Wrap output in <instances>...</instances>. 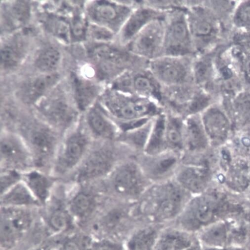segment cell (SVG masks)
<instances>
[{"mask_svg":"<svg viewBox=\"0 0 250 250\" xmlns=\"http://www.w3.org/2000/svg\"><path fill=\"white\" fill-rule=\"evenodd\" d=\"M246 211L243 202L214 185L204 193L192 196L172 224L196 234L218 221L242 216Z\"/></svg>","mask_w":250,"mask_h":250,"instance_id":"cell-1","label":"cell"},{"mask_svg":"<svg viewBox=\"0 0 250 250\" xmlns=\"http://www.w3.org/2000/svg\"><path fill=\"white\" fill-rule=\"evenodd\" d=\"M192 196L174 180L152 184L135 203L136 214L143 223L172 224Z\"/></svg>","mask_w":250,"mask_h":250,"instance_id":"cell-2","label":"cell"},{"mask_svg":"<svg viewBox=\"0 0 250 250\" xmlns=\"http://www.w3.org/2000/svg\"><path fill=\"white\" fill-rule=\"evenodd\" d=\"M98 102L115 121L120 132L140 126L165 111L156 101L109 87Z\"/></svg>","mask_w":250,"mask_h":250,"instance_id":"cell-3","label":"cell"},{"mask_svg":"<svg viewBox=\"0 0 250 250\" xmlns=\"http://www.w3.org/2000/svg\"><path fill=\"white\" fill-rule=\"evenodd\" d=\"M14 131L29 149L34 168L50 172L62 135L33 112L24 114Z\"/></svg>","mask_w":250,"mask_h":250,"instance_id":"cell-4","label":"cell"},{"mask_svg":"<svg viewBox=\"0 0 250 250\" xmlns=\"http://www.w3.org/2000/svg\"><path fill=\"white\" fill-rule=\"evenodd\" d=\"M134 157L131 151L117 142H95L78 169L62 183L69 185L101 183L120 162Z\"/></svg>","mask_w":250,"mask_h":250,"instance_id":"cell-5","label":"cell"},{"mask_svg":"<svg viewBox=\"0 0 250 250\" xmlns=\"http://www.w3.org/2000/svg\"><path fill=\"white\" fill-rule=\"evenodd\" d=\"M101 183L109 198L130 203L138 202L152 185L135 157L120 162Z\"/></svg>","mask_w":250,"mask_h":250,"instance_id":"cell-6","label":"cell"},{"mask_svg":"<svg viewBox=\"0 0 250 250\" xmlns=\"http://www.w3.org/2000/svg\"><path fill=\"white\" fill-rule=\"evenodd\" d=\"M94 143L81 118L76 126L63 135L50 173L60 183L66 181L78 169Z\"/></svg>","mask_w":250,"mask_h":250,"instance_id":"cell-7","label":"cell"},{"mask_svg":"<svg viewBox=\"0 0 250 250\" xmlns=\"http://www.w3.org/2000/svg\"><path fill=\"white\" fill-rule=\"evenodd\" d=\"M135 203L110 199L99 213L97 223L98 238L124 241L140 224L136 215Z\"/></svg>","mask_w":250,"mask_h":250,"instance_id":"cell-8","label":"cell"},{"mask_svg":"<svg viewBox=\"0 0 250 250\" xmlns=\"http://www.w3.org/2000/svg\"><path fill=\"white\" fill-rule=\"evenodd\" d=\"M90 54L100 78L109 84L125 72L147 65L149 62L115 43L98 44L91 50Z\"/></svg>","mask_w":250,"mask_h":250,"instance_id":"cell-9","label":"cell"},{"mask_svg":"<svg viewBox=\"0 0 250 250\" xmlns=\"http://www.w3.org/2000/svg\"><path fill=\"white\" fill-rule=\"evenodd\" d=\"M162 56L196 57L186 8L176 6L166 12Z\"/></svg>","mask_w":250,"mask_h":250,"instance_id":"cell-10","label":"cell"},{"mask_svg":"<svg viewBox=\"0 0 250 250\" xmlns=\"http://www.w3.org/2000/svg\"><path fill=\"white\" fill-rule=\"evenodd\" d=\"M68 209L73 216L84 221L100 213L109 200L101 183L68 185L62 184Z\"/></svg>","mask_w":250,"mask_h":250,"instance_id":"cell-11","label":"cell"},{"mask_svg":"<svg viewBox=\"0 0 250 250\" xmlns=\"http://www.w3.org/2000/svg\"><path fill=\"white\" fill-rule=\"evenodd\" d=\"M160 105L165 111L185 118L200 114L206 108L208 100L203 92L194 83L162 87Z\"/></svg>","mask_w":250,"mask_h":250,"instance_id":"cell-12","label":"cell"},{"mask_svg":"<svg viewBox=\"0 0 250 250\" xmlns=\"http://www.w3.org/2000/svg\"><path fill=\"white\" fill-rule=\"evenodd\" d=\"M195 57L162 56L149 61L148 69L162 87L194 83L192 63Z\"/></svg>","mask_w":250,"mask_h":250,"instance_id":"cell-13","label":"cell"},{"mask_svg":"<svg viewBox=\"0 0 250 250\" xmlns=\"http://www.w3.org/2000/svg\"><path fill=\"white\" fill-rule=\"evenodd\" d=\"M35 107L33 113L62 136L76 126L82 116L75 105L62 96L41 100Z\"/></svg>","mask_w":250,"mask_h":250,"instance_id":"cell-14","label":"cell"},{"mask_svg":"<svg viewBox=\"0 0 250 250\" xmlns=\"http://www.w3.org/2000/svg\"><path fill=\"white\" fill-rule=\"evenodd\" d=\"M147 66L125 72L109 83L108 87L149 99L160 104L162 86L148 70Z\"/></svg>","mask_w":250,"mask_h":250,"instance_id":"cell-15","label":"cell"},{"mask_svg":"<svg viewBox=\"0 0 250 250\" xmlns=\"http://www.w3.org/2000/svg\"><path fill=\"white\" fill-rule=\"evenodd\" d=\"M234 217L218 221L196 234L203 247L243 246L247 238L245 226Z\"/></svg>","mask_w":250,"mask_h":250,"instance_id":"cell-16","label":"cell"},{"mask_svg":"<svg viewBox=\"0 0 250 250\" xmlns=\"http://www.w3.org/2000/svg\"><path fill=\"white\" fill-rule=\"evenodd\" d=\"M174 180L192 196L201 194L214 185V171L210 159L182 163Z\"/></svg>","mask_w":250,"mask_h":250,"instance_id":"cell-17","label":"cell"},{"mask_svg":"<svg viewBox=\"0 0 250 250\" xmlns=\"http://www.w3.org/2000/svg\"><path fill=\"white\" fill-rule=\"evenodd\" d=\"M135 158L148 181L155 184L174 179L182 163V155L167 150L155 154L143 153Z\"/></svg>","mask_w":250,"mask_h":250,"instance_id":"cell-18","label":"cell"},{"mask_svg":"<svg viewBox=\"0 0 250 250\" xmlns=\"http://www.w3.org/2000/svg\"><path fill=\"white\" fill-rule=\"evenodd\" d=\"M0 138L1 169L23 173L34 168L31 154L19 134L1 129Z\"/></svg>","mask_w":250,"mask_h":250,"instance_id":"cell-19","label":"cell"},{"mask_svg":"<svg viewBox=\"0 0 250 250\" xmlns=\"http://www.w3.org/2000/svg\"><path fill=\"white\" fill-rule=\"evenodd\" d=\"M32 208L1 207V246L8 250L15 247L31 227Z\"/></svg>","mask_w":250,"mask_h":250,"instance_id":"cell-20","label":"cell"},{"mask_svg":"<svg viewBox=\"0 0 250 250\" xmlns=\"http://www.w3.org/2000/svg\"><path fill=\"white\" fill-rule=\"evenodd\" d=\"M165 17L148 23L132 40L126 49L132 54L147 61L162 56Z\"/></svg>","mask_w":250,"mask_h":250,"instance_id":"cell-21","label":"cell"},{"mask_svg":"<svg viewBox=\"0 0 250 250\" xmlns=\"http://www.w3.org/2000/svg\"><path fill=\"white\" fill-rule=\"evenodd\" d=\"M212 148L201 121L200 114L185 119L182 161H198L206 158Z\"/></svg>","mask_w":250,"mask_h":250,"instance_id":"cell-22","label":"cell"},{"mask_svg":"<svg viewBox=\"0 0 250 250\" xmlns=\"http://www.w3.org/2000/svg\"><path fill=\"white\" fill-rule=\"evenodd\" d=\"M138 3L135 1H97L91 9V16L100 25L117 35Z\"/></svg>","mask_w":250,"mask_h":250,"instance_id":"cell-23","label":"cell"},{"mask_svg":"<svg viewBox=\"0 0 250 250\" xmlns=\"http://www.w3.org/2000/svg\"><path fill=\"white\" fill-rule=\"evenodd\" d=\"M166 12L148 5L146 1H138L137 6L116 35L115 43L126 48L145 26L153 20L164 18Z\"/></svg>","mask_w":250,"mask_h":250,"instance_id":"cell-24","label":"cell"},{"mask_svg":"<svg viewBox=\"0 0 250 250\" xmlns=\"http://www.w3.org/2000/svg\"><path fill=\"white\" fill-rule=\"evenodd\" d=\"M82 120L95 142L116 141L118 127L98 102L82 116Z\"/></svg>","mask_w":250,"mask_h":250,"instance_id":"cell-25","label":"cell"},{"mask_svg":"<svg viewBox=\"0 0 250 250\" xmlns=\"http://www.w3.org/2000/svg\"><path fill=\"white\" fill-rule=\"evenodd\" d=\"M200 117L212 148L225 146L233 132L230 118L217 107L210 106L200 114Z\"/></svg>","mask_w":250,"mask_h":250,"instance_id":"cell-26","label":"cell"},{"mask_svg":"<svg viewBox=\"0 0 250 250\" xmlns=\"http://www.w3.org/2000/svg\"><path fill=\"white\" fill-rule=\"evenodd\" d=\"M216 180L235 194L246 193L250 183V159L234 155L225 170L214 174Z\"/></svg>","mask_w":250,"mask_h":250,"instance_id":"cell-27","label":"cell"},{"mask_svg":"<svg viewBox=\"0 0 250 250\" xmlns=\"http://www.w3.org/2000/svg\"><path fill=\"white\" fill-rule=\"evenodd\" d=\"M22 181L42 207L50 202L60 183L50 172L36 168L22 173Z\"/></svg>","mask_w":250,"mask_h":250,"instance_id":"cell-28","label":"cell"},{"mask_svg":"<svg viewBox=\"0 0 250 250\" xmlns=\"http://www.w3.org/2000/svg\"><path fill=\"white\" fill-rule=\"evenodd\" d=\"M198 241L196 234L171 224L161 229L153 250H183Z\"/></svg>","mask_w":250,"mask_h":250,"instance_id":"cell-29","label":"cell"},{"mask_svg":"<svg viewBox=\"0 0 250 250\" xmlns=\"http://www.w3.org/2000/svg\"><path fill=\"white\" fill-rule=\"evenodd\" d=\"M164 226L149 223L140 224L124 241L126 250H153L159 234Z\"/></svg>","mask_w":250,"mask_h":250,"instance_id":"cell-30","label":"cell"},{"mask_svg":"<svg viewBox=\"0 0 250 250\" xmlns=\"http://www.w3.org/2000/svg\"><path fill=\"white\" fill-rule=\"evenodd\" d=\"M154 118L134 128L120 132L116 142L128 149L135 157L144 153Z\"/></svg>","mask_w":250,"mask_h":250,"instance_id":"cell-31","label":"cell"},{"mask_svg":"<svg viewBox=\"0 0 250 250\" xmlns=\"http://www.w3.org/2000/svg\"><path fill=\"white\" fill-rule=\"evenodd\" d=\"M48 204L51 205L48 210L46 223L49 229L54 233L61 234L68 230L72 225L73 217L70 213L65 202L55 198L54 194Z\"/></svg>","mask_w":250,"mask_h":250,"instance_id":"cell-32","label":"cell"},{"mask_svg":"<svg viewBox=\"0 0 250 250\" xmlns=\"http://www.w3.org/2000/svg\"><path fill=\"white\" fill-rule=\"evenodd\" d=\"M0 203L2 207L32 209L43 207L22 181L1 195Z\"/></svg>","mask_w":250,"mask_h":250,"instance_id":"cell-33","label":"cell"},{"mask_svg":"<svg viewBox=\"0 0 250 250\" xmlns=\"http://www.w3.org/2000/svg\"><path fill=\"white\" fill-rule=\"evenodd\" d=\"M165 112V134L168 150L182 155L185 118L173 113Z\"/></svg>","mask_w":250,"mask_h":250,"instance_id":"cell-34","label":"cell"},{"mask_svg":"<svg viewBox=\"0 0 250 250\" xmlns=\"http://www.w3.org/2000/svg\"><path fill=\"white\" fill-rule=\"evenodd\" d=\"M58 79L57 74H51L39 77L31 81L21 93L22 102L26 104H35L36 106L41 97L56 84Z\"/></svg>","mask_w":250,"mask_h":250,"instance_id":"cell-35","label":"cell"},{"mask_svg":"<svg viewBox=\"0 0 250 250\" xmlns=\"http://www.w3.org/2000/svg\"><path fill=\"white\" fill-rule=\"evenodd\" d=\"M75 105L82 115L95 104L99 91L93 84L89 82L75 78Z\"/></svg>","mask_w":250,"mask_h":250,"instance_id":"cell-36","label":"cell"},{"mask_svg":"<svg viewBox=\"0 0 250 250\" xmlns=\"http://www.w3.org/2000/svg\"><path fill=\"white\" fill-rule=\"evenodd\" d=\"M168 150L165 134V112L156 116L145 153L155 154Z\"/></svg>","mask_w":250,"mask_h":250,"instance_id":"cell-37","label":"cell"},{"mask_svg":"<svg viewBox=\"0 0 250 250\" xmlns=\"http://www.w3.org/2000/svg\"><path fill=\"white\" fill-rule=\"evenodd\" d=\"M230 119L233 132H236L250 125V94H243L237 98Z\"/></svg>","mask_w":250,"mask_h":250,"instance_id":"cell-38","label":"cell"},{"mask_svg":"<svg viewBox=\"0 0 250 250\" xmlns=\"http://www.w3.org/2000/svg\"><path fill=\"white\" fill-rule=\"evenodd\" d=\"M234 134L230 147L233 153L250 159V125Z\"/></svg>","mask_w":250,"mask_h":250,"instance_id":"cell-39","label":"cell"},{"mask_svg":"<svg viewBox=\"0 0 250 250\" xmlns=\"http://www.w3.org/2000/svg\"><path fill=\"white\" fill-rule=\"evenodd\" d=\"M61 58V54L57 49L49 48L40 54L36 61V65L42 71L51 72L58 67Z\"/></svg>","mask_w":250,"mask_h":250,"instance_id":"cell-40","label":"cell"},{"mask_svg":"<svg viewBox=\"0 0 250 250\" xmlns=\"http://www.w3.org/2000/svg\"><path fill=\"white\" fill-rule=\"evenodd\" d=\"M30 8L25 2L18 1L10 9L8 12V21L14 26L22 25L29 17Z\"/></svg>","mask_w":250,"mask_h":250,"instance_id":"cell-41","label":"cell"},{"mask_svg":"<svg viewBox=\"0 0 250 250\" xmlns=\"http://www.w3.org/2000/svg\"><path fill=\"white\" fill-rule=\"evenodd\" d=\"M210 64L204 59L196 60L192 63V78L194 84L201 86L207 80L210 73Z\"/></svg>","mask_w":250,"mask_h":250,"instance_id":"cell-42","label":"cell"},{"mask_svg":"<svg viewBox=\"0 0 250 250\" xmlns=\"http://www.w3.org/2000/svg\"><path fill=\"white\" fill-rule=\"evenodd\" d=\"M48 26L55 36L66 43L69 42L71 29L67 21L61 18H50L48 21Z\"/></svg>","mask_w":250,"mask_h":250,"instance_id":"cell-43","label":"cell"},{"mask_svg":"<svg viewBox=\"0 0 250 250\" xmlns=\"http://www.w3.org/2000/svg\"><path fill=\"white\" fill-rule=\"evenodd\" d=\"M91 241L79 235H70L62 241L57 250H88Z\"/></svg>","mask_w":250,"mask_h":250,"instance_id":"cell-44","label":"cell"},{"mask_svg":"<svg viewBox=\"0 0 250 250\" xmlns=\"http://www.w3.org/2000/svg\"><path fill=\"white\" fill-rule=\"evenodd\" d=\"M0 192L4 194L14 185L22 181V173L10 169H1Z\"/></svg>","mask_w":250,"mask_h":250,"instance_id":"cell-45","label":"cell"},{"mask_svg":"<svg viewBox=\"0 0 250 250\" xmlns=\"http://www.w3.org/2000/svg\"><path fill=\"white\" fill-rule=\"evenodd\" d=\"M88 250H126L124 242L107 238L92 240Z\"/></svg>","mask_w":250,"mask_h":250,"instance_id":"cell-46","label":"cell"},{"mask_svg":"<svg viewBox=\"0 0 250 250\" xmlns=\"http://www.w3.org/2000/svg\"><path fill=\"white\" fill-rule=\"evenodd\" d=\"M90 33L92 38L100 42L101 43L109 44L115 42L116 35L103 26H91Z\"/></svg>","mask_w":250,"mask_h":250,"instance_id":"cell-47","label":"cell"},{"mask_svg":"<svg viewBox=\"0 0 250 250\" xmlns=\"http://www.w3.org/2000/svg\"><path fill=\"white\" fill-rule=\"evenodd\" d=\"M19 55L16 49L12 46H6L1 51V64L7 67L14 66L18 62Z\"/></svg>","mask_w":250,"mask_h":250,"instance_id":"cell-48","label":"cell"},{"mask_svg":"<svg viewBox=\"0 0 250 250\" xmlns=\"http://www.w3.org/2000/svg\"><path fill=\"white\" fill-rule=\"evenodd\" d=\"M234 21L238 26L250 25V2L240 7L235 14Z\"/></svg>","mask_w":250,"mask_h":250,"instance_id":"cell-49","label":"cell"},{"mask_svg":"<svg viewBox=\"0 0 250 250\" xmlns=\"http://www.w3.org/2000/svg\"><path fill=\"white\" fill-rule=\"evenodd\" d=\"M86 30L85 22L79 17L75 18L72 21V32L75 37L81 39L85 36Z\"/></svg>","mask_w":250,"mask_h":250,"instance_id":"cell-50","label":"cell"},{"mask_svg":"<svg viewBox=\"0 0 250 250\" xmlns=\"http://www.w3.org/2000/svg\"><path fill=\"white\" fill-rule=\"evenodd\" d=\"M202 250H246V248L243 246H229L225 247H203Z\"/></svg>","mask_w":250,"mask_h":250,"instance_id":"cell-51","label":"cell"},{"mask_svg":"<svg viewBox=\"0 0 250 250\" xmlns=\"http://www.w3.org/2000/svg\"><path fill=\"white\" fill-rule=\"evenodd\" d=\"M203 246L198 240L195 244L190 247L183 250H202Z\"/></svg>","mask_w":250,"mask_h":250,"instance_id":"cell-52","label":"cell"},{"mask_svg":"<svg viewBox=\"0 0 250 250\" xmlns=\"http://www.w3.org/2000/svg\"><path fill=\"white\" fill-rule=\"evenodd\" d=\"M222 72L224 77H226L227 79L230 78L231 76V71L228 68L223 69Z\"/></svg>","mask_w":250,"mask_h":250,"instance_id":"cell-53","label":"cell"},{"mask_svg":"<svg viewBox=\"0 0 250 250\" xmlns=\"http://www.w3.org/2000/svg\"><path fill=\"white\" fill-rule=\"evenodd\" d=\"M243 45L250 51V37L247 38L243 40Z\"/></svg>","mask_w":250,"mask_h":250,"instance_id":"cell-54","label":"cell"},{"mask_svg":"<svg viewBox=\"0 0 250 250\" xmlns=\"http://www.w3.org/2000/svg\"><path fill=\"white\" fill-rule=\"evenodd\" d=\"M246 194H248L249 199L250 200V185H249L248 190H247V192L246 193Z\"/></svg>","mask_w":250,"mask_h":250,"instance_id":"cell-55","label":"cell"}]
</instances>
